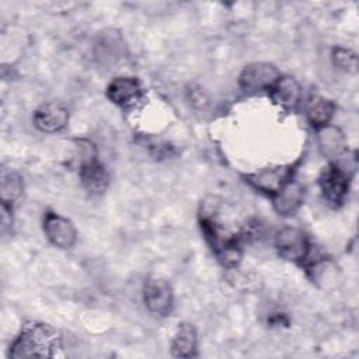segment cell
<instances>
[{"instance_id":"9a60e30c","label":"cell","mask_w":359,"mask_h":359,"mask_svg":"<svg viewBox=\"0 0 359 359\" xmlns=\"http://www.w3.org/2000/svg\"><path fill=\"white\" fill-rule=\"evenodd\" d=\"M334 104L332 101L324 98V97H313L306 108V116L311 126L314 128H323L328 125L334 115Z\"/></svg>"},{"instance_id":"3957f363","label":"cell","mask_w":359,"mask_h":359,"mask_svg":"<svg viewBox=\"0 0 359 359\" xmlns=\"http://www.w3.org/2000/svg\"><path fill=\"white\" fill-rule=\"evenodd\" d=\"M275 247L279 255L290 262H300L309 254L306 234L297 227H283L275 236Z\"/></svg>"},{"instance_id":"e0dca14e","label":"cell","mask_w":359,"mask_h":359,"mask_svg":"<svg viewBox=\"0 0 359 359\" xmlns=\"http://www.w3.org/2000/svg\"><path fill=\"white\" fill-rule=\"evenodd\" d=\"M22 192V178L14 172H3L1 185H0V198L3 205H8L15 201Z\"/></svg>"},{"instance_id":"ac0fdd59","label":"cell","mask_w":359,"mask_h":359,"mask_svg":"<svg viewBox=\"0 0 359 359\" xmlns=\"http://www.w3.org/2000/svg\"><path fill=\"white\" fill-rule=\"evenodd\" d=\"M217 259L222 262V265L227 268H234L241 261V248L236 238H229L223 244H220L216 250Z\"/></svg>"},{"instance_id":"9c48e42d","label":"cell","mask_w":359,"mask_h":359,"mask_svg":"<svg viewBox=\"0 0 359 359\" xmlns=\"http://www.w3.org/2000/svg\"><path fill=\"white\" fill-rule=\"evenodd\" d=\"M248 182L265 194H276L289 180H290V168L285 165L278 167H266L247 177Z\"/></svg>"},{"instance_id":"ba28073f","label":"cell","mask_w":359,"mask_h":359,"mask_svg":"<svg viewBox=\"0 0 359 359\" xmlns=\"http://www.w3.org/2000/svg\"><path fill=\"white\" fill-rule=\"evenodd\" d=\"M304 201V187L297 182L289 180L276 194L272 195L273 209L280 216L294 215Z\"/></svg>"},{"instance_id":"2e32d148","label":"cell","mask_w":359,"mask_h":359,"mask_svg":"<svg viewBox=\"0 0 359 359\" xmlns=\"http://www.w3.org/2000/svg\"><path fill=\"white\" fill-rule=\"evenodd\" d=\"M122 39L116 34H105L102 32L95 43V56L100 57L101 62H111L122 55Z\"/></svg>"},{"instance_id":"7c38bea8","label":"cell","mask_w":359,"mask_h":359,"mask_svg":"<svg viewBox=\"0 0 359 359\" xmlns=\"http://www.w3.org/2000/svg\"><path fill=\"white\" fill-rule=\"evenodd\" d=\"M269 91L272 100L282 108H292L300 100V86L293 77L289 76H280V79Z\"/></svg>"},{"instance_id":"4fadbf2b","label":"cell","mask_w":359,"mask_h":359,"mask_svg":"<svg viewBox=\"0 0 359 359\" xmlns=\"http://www.w3.org/2000/svg\"><path fill=\"white\" fill-rule=\"evenodd\" d=\"M171 349L174 356L180 358H191L196 355V331L191 324L182 323L178 325Z\"/></svg>"},{"instance_id":"30bf717a","label":"cell","mask_w":359,"mask_h":359,"mask_svg":"<svg viewBox=\"0 0 359 359\" xmlns=\"http://www.w3.org/2000/svg\"><path fill=\"white\" fill-rule=\"evenodd\" d=\"M140 83L135 77H116L114 79L108 88V98L121 107H132L142 98Z\"/></svg>"},{"instance_id":"8fae6325","label":"cell","mask_w":359,"mask_h":359,"mask_svg":"<svg viewBox=\"0 0 359 359\" xmlns=\"http://www.w3.org/2000/svg\"><path fill=\"white\" fill-rule=\"evenodd\" d=\"M80 180L83 187L94 195L102 194L109 182L108 172L105 168L94 158L90 161H86L80 165Z\"/></svg>"},{"instance_id":"5b68a950","label":"cell","mask_w":359,"mask_h":359,"mask_svg":"<svg viewBox=\"0 0 359 359\" xmlns=\"http://www.w3.org/2000/svg\"><path fill=\"white\" fill-rule=\"evenodd\" d=\"M43 231L48 240L59 248H70L74 245L77 233L73 223L53 212L45 215Z\"/></svg>"},{"instance_id":"277c9868","label":"cell","mask_w":359,"mask_h":359,"mask_svg":"<svg viewBox=\"0 0 359 359\" xmlns=\"http://www.w3.org/2000/svg\"><path fill=\"white\" fill-rule=\"evenodd\" d=\"M143 299L149 311L158 316H167L172 309L174 294L167 280L151 278L144 285Z\"/></svg>"},{"instance_id":"5bb4252c","label":"cell","mask_w":359,"mask_h":359,"mask_svg":"<svg viewBox=\"0 0 359 359\" xmlns=\"http://www.w3.org/2000/svg\"><path fill=\"white\" fill-rule=\"evenodd\" d=\"M317 142L320 150L328 157L337 158L339 154L345 151V137L342 132L335 126L325 125L323 128H318Z\"/></svg>"},{"instance_id":"7a4b0ae2","label":"cell","mask_w":359,"mask_h":359,"mask_svg":"<svg viewBox=\"0 0 359 359\" xmlns=\"http://www.w3.org/2000/svg\"><path fill=\"white\" fill-rule=\"evenodd\" d=\"M280 79L278 67L266 62H255L247 65L238 77V84L244 91L255 93L271 90Z\"/></svg>"},{"instance_id":"d6986e66","label":"cell","mask_w":359,"mask_h":359,"mask_svg":"<svg viewBox=\"0 0 359 359\" xmlns=\"http://www.w3.org/2000/svg\"><path fill=\"white\" fill-rule=\"evenodd\" d=\"M331 59H332L334 66L344 72L355 73L358 70V56L351 49L335 48L331 53Z\"/></svg>"},{"instance_id":"52a82bcc","label":"cell","mask_w":359,"mask_h":359,"mask_svg":"<svg viewBox=\"0 0 359 359\" xmlns=\"http://www.w3.org/2000/svg\"><path fill=\"white\" fill-rule=\"evenodd\" d=\"M34 125L45 133H55L62 130L69 122L67 109L56 102H48L41 105L32 116Z\"/></svg>"},{"instance_id":"6da1fadb","label":"cell","mask_w":359,"mask_h":359,"mask_svg":"<svg viewBox=\"0 0 359 359\" xmlns=\"http://www.w3.org/2000/svg\"><path fill=\"white\" fill-rule=\"evenodd\" d=\"M60 345L56 330L45 324H27L20 337L14 341L10 355L13 358L52 356L53 349Z\"/></svg>"},{"instance_id":"8992f818","label":"cell","mask_w":359,"mask_h":359,"mask_svg":"<svg viewBox=\"0 0 359 359\" xmlns=\"http://www.w3.org/2000/svg\"><path fill=\"white\" fill-rule=\"evenodd\" d=\"M351 175L341 170L338 165H328L320 175L318 184L324 198L332 203H341L348 194Z\"/></svg>"}]
</instances>
